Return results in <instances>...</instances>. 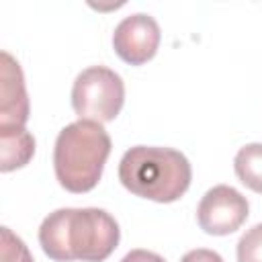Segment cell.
Returning a JSON list of instances; mask_svg holds the SVG:
<instances>
[{"label":"cell","mask_w":262,"mask_h":262,"mask_svg":"<svg viewBox=\"0 0 262 262\" xmlns=\"http://www.w3.org/2000/svg\"><path fill=\"white\" fill-rule=\"evenodd\" d=\"M119 239V223L98 207L55 209L39 227V244L55 262H102L115 252Z\"/></svg>","instance_id":"obj_1"},{"label":"cell","mask_w":262,"mask_h":262,"mask_svg":"<svg viewBox=\"0 0 262 262\" xmlns=\"http://www.w3.org/2000/svg\"><path fill=\"white\" fill-rule=\"evenodd\" d=\"M119 180L135 196L174 203L188 190L192 168L178 149L135 145L127 149L119 162Z\"/></svg>","instance_id":"obj_2"},{"label":"cell","mask_w":262,"mask_h":262,"mask_svg":"<svg viewBox=\"0 0 262 262\" xmlns=\"http://www.w3.org/2000/svg\"><path fill=\"white\" fill-rule=\"evenodd\" d=\"M113 141L106 129L94 121H74L55 139L53 170L57 182L70 192L92 190L104 170Z\"/></svg>","instance_id":"obj_3"},{"label":"cell","mask_w":262,"mask_h":262,"mask_svg":"<svg viewBox=\"0 0 262 262\" xmlns=\"http://www.w3.org/2000/svg\"><path fill=\"white\" fill-rule=\"evenodd\" d=\"M125 102L123 78L104 66L82 70L72 86V106L80 121L108 123L121 113Z\"/></svg>","instance_id":"obj_4"},{"label":"cell","mask_w":262,"mask_h":262,"mask_svg":"<svg viewBox=\"0 0 262 262\" xmlns=\"http://www.w3.org/2000/svg\"><path fill=\"white\" fill-rule=\"evenodd\" d=\"M250 215L248 199L227 184H217L209 188L199 207L196 221L199 227L209 235H229L244 225Z\"/></svg>","instance_id":"obj_5"},{"label":"cell","mask_w":262,"mask_h":262,"mask_svg":"<svg viewBox=\"0 0 262 262\" xmlns=\"http://www.w3.org/2000/svg\"><path fill=\"white\" fill-rule=\"evenodd\" d=\"M160 39L162 33L156 18L145 12H135L115 27L113 49L125 63L141 66L156 55Z\"/></svg>","instance_id":"obj_6"},{"label":"cell","mask_w":262,"mask_h":262,"mask_svg":"<svg viewBox=\"0 0 262 262\" xmlns=\"http://www.w3.org/2000/svg\"><path fill=\"white\" fill-rule=\"evenodd\" d=\"M29 121V96L20 63L8 53H0V125L25 127Z\"/></svg>","instance_id":"obj_7"},{"label":"cell","mask_w":262,"mask_h":262,"mask_svg":"<svg viewBox=\"0 0 262 262\" xmlns=\"http://www.w3.org/2000/svg\"><path fill=\"white\" fill-rule=\"evenodd\" d=\"M35 137L18 125H0V172H12L31 162Z\"/></svg>","instance_id":"obj_8"},{"label":"cell","mask_w":262,"mask_h":262,"mask_svg":"<svg viewBox=\"0 0 262 262\" xmlns=\"http://www.w3.org/2000/svg\"><path fill=\"white\" fill-rule=\"evenodd\" d=\"M233 170L242 184L262 194V143H246L233 158Z\"/></svg>","instance_id":"obj_9"},{"label":"cell","mask_w":262,"mask_h":262,"mask_svg":"<svg viewBox=\"0 0 262 262\" xmlns=\"http://www.w3.org/2000/svg\"><path fill=\"white\" fill-rule=\"evenodd\" d=\"M0 260L2 262H35L25 242L10 231V227H0Z\"/></svg>","instance_id":"obj_10"},{"label":"cell","mask_w":262,"mask_h":262,"mask_svg":"<svg viewBox=\"0 0 262 262\" xmlns=\"http://www.w3.org/2000/svg\"><path fill=\"white\" fill-rule=\"evenodd\" d=\"M237 262H262V223L250 227L239 237Z\"/></svg>","instance_id":"obj_11"},{"label":"cell","mask_w":262,"mask_h":262,"mask_svg":"<svg viewBox=\"0 0 262 262\" xmlns=\"http://www.w3.org/2000/svg\"><path fill=\"white\" fill-rule=\"evenodd\" d=\"M180 262H223V258L215 252V250H207V248H196L190 250L182 256Z\"/></svg>","instance_id":"obj_12"},{"label":"cell","mask_w":262,"mask_h":262,"mask_svg":"<svg viewBox=\"0 0 262 262\" xmlns=\"http://www.w3.org/2000/svg\"><path fill=\"white\" fill-rule=\"evenodd\" d=\"M121 262H166L160 254L156 252H149V250H143V248H137V250H131L127 252Z\"/></svg>","instance_id":"obj_13"}]
</instances>
